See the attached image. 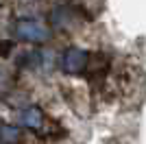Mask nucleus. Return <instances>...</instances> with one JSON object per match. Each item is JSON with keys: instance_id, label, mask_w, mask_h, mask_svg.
<instances>
[{"instance_id": "f257e3e1", "label": "nucleus", "mask_w": 146, "mask_h": 144, "mask_svg": "<svg viewBox=\"0 0 146 144\" xmlns=\"http://www.w3.org/2000/svg\"><path fill=\"white\" fill-rule=\"evenodd\" d=\"M13 33H15V37L22 39V42H35V44L48 42L50 35H52V31H50L46 24L39 22V20H33V18L18 20L15 26H13Z\"/></svg>"}, {"instance_id": "f03ea898", "label": "nucleus", "mask_w": 146, "mask_h": 144, "mask_svg": "<svg viewBox=\"0 0 146 144\" xmlns=\"http://www.w3.org/2000/svg\"><path fill=\"white\" fill-rule=\"evenodd\" d=\"M87 61H90V55H87L83 48L72 46L61 55V68H63L66 74H81V72L87 68Z\"/></svg>"}, {"instance_id": "7ed1b4c3", "label": "nucleus", "mask_w": 146, "mask_h": 144, "mask_svg": "<svg viewBox=\"0 0 146 144\" xmlns=\"http://www.w3.org/2000/svg\"><path fill=\"white\" fill-rule=\"evenodd\" d=\"M20 122L33 131H42L44 129V116L37 107H26L22 114H20Z\"/></svg>"}, {"instance_id": "20e7f679", "label": "nucleus", "mask_w": 146, "mask_h": 144, "mask_svg": "<svg viewBox=\"0 0 146 144\" xmlns=\"http://www.w3.org/2000/svg\"><path fill=\"white\" fill-rule=\"evenodd\" d=\"M2 85H5V72H2V68H0V90H2Z\"/></svg>"}, {"instance_id": "39448f33", "label": "nucleus", "mask_w": 146, "mask_h": 144, "mask_svg": "<svg viewBox=\"0 0 146 144\" xmlns=\"http://www.w3.org/2000/svg\"><path fill=\"white\" fill-rule=\"evenodd\" d=\"M5 144H9V142H5Z\"/></svg>"}]
</instances>
